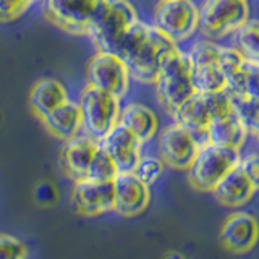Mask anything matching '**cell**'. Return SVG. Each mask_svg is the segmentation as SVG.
<instances>
[{
    "label": "cell",
    "instance_id": "21",
    "mask_svg": "<svg viewBox=\"0 0 259 259\" xmlns=\"http://www.w3.org/2000/svg\"><path fill=\"white\" fill-rule=\"evenodd\" d=\"M248 130L243 125V121L237 117V113L232 112L230 115L215 118L209 121L207 126V141L217 144V146H225V148H233L241 151L248 140Z\"/></svg>",
    "mask_w": 259,
    "mask_h": 259
},
{
    "label": "cell",
    "instance_id": "8",
    "mask_svg": "<svg viewBox=\"0 0 259 259\" xmlns=\"http://www.w3.org/2000/svg\"><path fill=\"white\" fill-rule=\"evenodd\" d=\"M86 84L123 99L130 91L132 75L117 54L97 51L86 65Z\"/></svg>",
    "mask_w": 259,
    "mask_h": 259
},
{
    "label": "cell",
    "instance_id": "19",
    "mask_svg": "<svg viewBox=\"0 0 259 259\" xmlns=\"http://www.w3.org/2000/svg\"><path fill=\"white\" fill-rule=\"evenodd\" d=\"M47 133L60 141H67L70 138L81 133V112L78 102L68 99L52 112H49L44 118H40Z\"/></svg>",
    "mask_w": 259,
    "mask_h": 259
},
{
    "label": "cell",
    "instance_id": "17",
    "mask_svg": "<svg viewBox=\"0 0 259 259\" xmlns=\"http://www.w3.org/2000/svg\"><path fill=\"white\" fill-rule=\"evenodd\" d=\"M118 123L130 130L143 144L152 141L159 132L157 113L141 102H130L121 105Z\"/></svg>",
    "mask_w": 259,
    "mask_h": 259
},
{
    "label": "cell",
    "instance_id": "27",
    "mask_svg": "<svg viewBox=\"0 0 259 259\" xmlns=\"http://www.w3.org/2000/svg\"><path fill=\"white\" fill-rule=\"evenodd\" d=\"M222 46H219L217 42L210 39H202L196 40L190 51H186L190 57L191 67H199V65H209V63H217L219 57H221Z\"/></svg>",
    "mask_w": 259,
    "mask_h": 259
},
{
    "label": "cell",
    "instance_id": "12",
    "mask_svg": "<svg viewBox=\"0 0 259 259\" xmlns=\"http://www.w3.org/2000/svg\"><path fill=\"white\" fill-rule=\"evenodd\" d=\"M71 206L79 215L96 217L113 210V183L79 178L73 182Z\"/></svg>",
    "mask_w": 259,
    "mask_h": 259
},
{
    "label": "cell",
    "instance_id": "13",
    "mask_svg": "<svg viewBox=\"0 0 259 259\" xmlns=\"http://www.w3.org/2000/svg\"><path fill=\"white\" fill-rule=\"evenodd\" d=\"M113 183V210L121 217H136L148 209L151 186L143 183L133 172H118Z\"/></svg>",
    "mask_w": 259,
    "mask_h": 259
},
{
    "label": "cell",
    "instance_id": "25",
    "mask_svg": "<svg viewBox=\"0 0 259 259\" xmlns=\"http://www.w3.org/2000/svg\"><path fill=\"white\" fill-rule=\"evenodd\" d=\"M233 112L243 121L249 135H256L259 132V99L243 93H229Z\"/></svg>",
    "mask_w": 259,
    "mask_h": 259
},
{
    "label": "cell",
    "instance_id": "22",
    "mask_svg": "<svg viewBox=\"0 0 259 259\" xmlns=\"http://www.w3.org/2000/svg\"><path fill=\"white\" fill-rule=\"evenodd\" d=\"M219 67H221L224 78L227 81V91L229 93L245 91V76H246L248 62L243 59L237 49L222 47L221 57H219Z\"/></svg>",
    "mask_w": 259,
    "mask_h": 259
},
{
    "label": "cell",
    "instance_id": "2",
    "mask_svg": "<svg viewBox=\"0 0 259 259\" xmlns=\"http://www.w3.org/2000/svg\"><path fill=\"white\" fill-rule=\"evenodd\" d=\"M159 104L170 115L196 93L191 83V62L182 47L172 49L160 62L157 78L154 81Z\"/></svg>",
    "mask_w": 259,
    "mask_h": 259
},
{
    "label": "cell",
    "instance_id": "34",
    "mask_svg": "<svg viewBox=\"0 0 259 259\" xmlns=\"http://www.w3.org/2000/svg\"><path fill=\"white\" fill-rule=\"evenodd\" d=\"M164 259H185L180 253H168L164 256Z\"/></svg>",
    "mask_w": 259,
    "mask_h": 259
},
{
    "label": "cell",
    "instance_id": "30",
    "mask_svg": "<svg viewBox=\"0 0 259 259\" xmlns=\"http://www.w3.org/2000/svg\"><path fill=\"white\" fill-rule=\"evenodd\" d=\"M0 259H28V246L13 235L0 233Z\"/></svg>",
    "mask_w": 259,
    "mask_h": 259
},
{
    "label": "cell",
    "instance_id": "1",
    "mask_svg": "<svg viewBox=\"0 0 259 259\" xmlns=\"http://www.w3.org/2000/svg\"><path fill=\"white\" fill-rule=\"evenodd\" d=\"M177 46L164 32L140 18L118 39L113 54L123 59L132 79L141 84H154L162 59Z\"/></svg>",
    "mask_w": 259,
    "mask_h": 259
},
{
    "label": "cell",
    "instance_id": "29",
    "mask_svg": "<svg viewBox=\"0 0 259 259\" xmlns=\"http://www.w3.org/2000/svg\"><path fill=\"white\" fill-rule=\"evenodd\" d=\"M202 99H204V105L210 120L227 117L233 112L232 99L227 89L214 91V93H204L202 94Z\"/></svg>",
    "mask_w": 259,
    "mask_h": 259
},
{
    "label": "cell",
    "instance_id": "35",
    "mask_svg": "<svg viewBox=\"0 0 259 259\" xmlns=\"http://www.w3.org/2000/svg\"><path fill=\"white\" fill-rule=\"evenodd\" d=\"M32 4H39V2H42V0H31Z\"/></svg>",
    "mask_w": 259,
    "mask_h": 259
},
{
    "label": "cell",
    "instance_id": "15",
    "mask_svg": "<svg viewBox=\"0 0 259 259\" xmlns=\"http://www.w3.org/2000/svg\"><path fill=\"white\" fill-rule=\"evenodd\" d=\"M97 148H99V141L84 133H78L76 136L63 141L59 157L62 172L73 182L84 178Z\"/></svg>",
    "mask_w": 259,
    "mask_h": 259
},
{
    "label": "cell",
    "instance_id": "24",
    "mask_svg": "<svg viewBox=\"0 0 259 259\" xmlns=\"http://www.w3.org/2000/svg\"><path fill=\"white\" fill-rule=\"evenodd\" d=\"M191 83L194 86V91L201 94L227 89V81L219 67V62L191 67Z\"/></svg>",
    "mask_w": 259,
    "mask_h": 259
},
{
    "label": "cell",
    "instance_id": "14",
    "mask_svg": "<svg viewBox=\"0 0 259 259\" xmlns=\"http://www.w3.org/2000/svg\"><path fill=\"white\" fill-rule=\"evenodd\" d=\"M101 148L109 154L118 172H133L143 156V143L123 125H113L110 132L99 141Z\"/></svg>",
    "mask_w": 259,
    "mask_h": 259
},
{
    "label": "cell",
    "instance_id": "31",
    "mask_svg": "<svg viewBox=\"0 0 259 259\" xmlns=\"http://www.w3.org/2000/svg\"><path fill=\"white\" fill-rule=\"evenodd\" d=\"M32 5L31 0H0V23L20 20Z\"/></svg>",
    "mask_w": 259,
    "mask_h": 259
},
{
    "label": "cell",
    "instance_id": "32",
    "mask_svg": "<svg viewBox=\"0 0 259 259\" xmlns=\"http://www.w3.org/2000/svg\"><path fill=\"white\" fill-rule=\"evenodd\" d=\"M238 167L248 177V180L254 186V190L259 191V152H253L241 157L238 162Z\"/></svg>",
    "mask_w": 259,
    "mask_h": 259
},
{
    "label": "cell",
    "instance_id": "33",
    "mask_svg": "<svg viewBox=\"0 0 259 259\" xmlns=\"http://www.w3.org/2000/svg\"><path fill=\"white\" fill-rule=\"evenodd\" d=\"M245 93L254 99H259V65L248 63L245 76Z\"/></svg>",
    "mask_w": 259,
    "mask_h": 259
},
{
    "label": "cell",
    "instance_id": "4",
    "mask_svg": "<svg viewBox=\"0 0 259 259\" xmlns=\"http://www.w3.org/2000/svg\"><path fill=\"white\" fill-rule=\"evenodd\" d=\"M241 154L238 149L217 146L212 143L202 144L196 157L188 167V182L193 190L199 193H212L219 180L238 165Z\"/></svg>",
    "mask_w": 259,
    "mask_h": 259
},
{
    "label": "cell",
    "instance_id": "7",
    "mask_svg": "<svg viewBox=\"0 0 259 259\" xmlns=\"http://www.w3.org/2000/svg\"><path fill=\"white\" fill-rule=\"evenodd\" d=\"M151 24L180 44L198 31V5L193 0H159Z\"/></svg>",
    "mask_w": 259,
    "mask_h": 259
},
{
    "label": "cell",
    "instance_id": "6",
    "mask_svg": "<svg viewBox=\"0 0 259 259\" xmlns=\"http://www.w3.org/2000/svg\"><path fill=\"white\" fill-rule=\"evenodd\" d=\"M249 16L248 0H204L198 7V31L217 40L240 28Z\"/></svg>",
    "mask_w": 259,
    "mask_h": 259
},
{
    "label": "cell",
    "instance_id": "23",
    "mask_svg": "<svg viewBox=\"0 0 259 259\" xmlns=\"http://www.w3.org/2000/svg\"><path fill=\"white\" fill-rule=\"evenodd\" d=\"M233 49L248 63L259 65V20H246L233 31Z\"/></svg>",
    "mask_w": 259,
    "mask_h": 259
},
{
    "label": "cell",
    "instance_id": "3",
    "mask_svg": "<svg viewBox=\"0 0 259 259\" xmlns=\"http://www.w3.org/2000/svg\"><path fill=\"white\" fill-rule=\"evenodd\" d=\"M81 112V133L101 141L118 123L121 99L93 86H84L78 97Z\"/></svg>",
    "mask_w": 259,
    "mask_h": 259
},
{
    "label": "cell",
    "instance_id": "26",
    "mask_svg": "<svg viewBox=\"0 0 259 259\" xmlns=\"http://www.w3.org/2000/svg\"><path fill=\"white\" fill-rule=\"evenodd\" d=\"M117 174L118 170L115 164H113V160L99 144V148L96 149L91 159V164L88 167L86 178H91V180H97V182H112Z\"/></svg>",
    "mask_w": 259,
    "mask_h": 259
},
{
    "label": "cell",
    "instance_id": "9",
    "mask_svg": "<svg viewBox=\"0 0 259 259\" xmlns=\"http://www.w3.org/2000/svg\"><path fill=\"white\" fill-rule=\"evenodd\" d=\"M104 0H42L44 16L73 36H88Z\"/></svg>",
    "mask_w": 259,
    "mask_h": 259
},
{
    "label": "cell",
    "instance_id": "18",
    "mask_svg": "<svg viewBox=\"0 0 259 259\" xmlns=\"http://www.w3.org/2000/svg\"><path fill=\"white\" fill-rule=\"evenodd\" d=\"M70 99L67 88L55 78H40L29 91V107L40 120Z\"/></svg>",
    "mask_w": 259,
    "mask_h": 259
},
{
    "label": "cell",
    "instance_id": "20",
    "mask_svg": "<svg viewBox=\"0 0 259 259\" xmlns=\"http://www.w3.org/2000/svg\"><path fill=\"white\" fill-rule=\"evenodd\" d=\"M174 121L183 125L186 130L194 135L198 143L202 146L207 141V126H209V113L206 110L204 99L201 93H194L188 101H185L180 107L174 112Z\"/></svg>",
    "mask_w": 259,
    "mask_h": 259
},
{
    "label": "cell",
    "instance_id": "10",
    "mask_svg": "<svg viewBox=\"0 0 259 259\" xmlns=\"http://www.w3.org/2000/svg\"><path fill=\"white\" fill-rule=\"evenodd\" d=\"M199 148L194 135L177 121L162 130L157 140L159 157L165 165L177 170H188Z\"/></svg>",
    "mask_w": 259,
    "mask_h": 259
},
{
    "label": "cell",
    "instance_id": "5",
    "mask_svg": "<svg viewBox=\"0 0 259 259\" xmlns=\"http://www.w3.org/2000/svg\"><path fill=\"white\" fill-rule=\"evenodd\" d=\"M140 20L136 7L130 0H104L88 31L97 51L113 52L123 32Z\"/></svg>",
    "mask_w": 259,
    "mask_h": 259
},
{
    "label": "cell",
    "instance_id": "28",
    "mask_svg": "<svg viewBox=\"0 0 259 259\" xmlns=\"http://www.w3.org/2000/svg\"><path fill=\"white\" fill-rule=\"evenodd\" d=\"M164 170H165V164L159 156H141L133 170V174L143 183L152 186L164 175Z\"/></svg>",
    "mask_w": 259,
    "mask_h": 259
},
{
    "label": "cell",
    "instance_id": "11",
    "mask_svg": "<svg viewBox=\"0 0 259 259\" xmlns=\"http://www.w3.org/2000/svg\"><path fill=\"white\" fill-rule=\"evenodd\" d=\"M219 241L232 254H248L259 241V221L245 210H235L222 222Z\"/></svg>",
    "mask_w": 259,
    "mask_h": 259
},
{
    "label": "cell",
    "instance_id": "36",
    "mask_svg": "<svg viewBox=\"0 0 259 259\" xmlns=\"http://www.w3.org/2000/svg\"><path fill=\"white\" fill-rule=\"evenodd\" d=\"M254 136H256V138H257V143H259V132H257V133H256V135H254Z\"/></svg>",
    "mask_w": 259,
    "mask_h": 259
},
{
    "label": "cell",
    "instance_id": "16",
    "mask_svg": "<svg viewBox=\"0 0 259 259\" xmlns=\"http://www.w3.org/2000/svg\"><path fill=\"white\" fill-rule=\"evenodd\" d=\"M254 186L251 185L248 177L243 174V170L238 165L229 170L212 190L215 201L227 209L245 206L254 196Z\"/></svg>",
    "mask_w": 259,
    "mask_h": 259
}]
</instances>
